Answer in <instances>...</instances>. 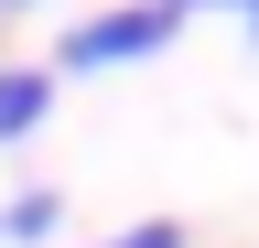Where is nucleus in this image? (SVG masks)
Returning a JSON list of instances; mask_svg holds the SVG:
<instances>
[{"label":"nucleus","mask_w":259,"mask_h":248,"mask_svg":"<svg viewBox=\"0 0 259 248\" xmlns=\"http://www.w3.org/2000/svg\"><path fill=\"white\" fill-rule=\"evenodd\" d=\"M184 33L173 0H119V11H87L76 33L54 43V76H108V65H151L162 43Z\"/></svg>","instance_id":"nucleus-1"},{"label":"nucleus","mask_w":259,"mask_h":248,"mask_svg":"<svg viewBox=\"0 0 259 248\" xmlns=\"http://www.w3.org/2000/svg\"><path fill=\"white\" fill-rule=\"evenodd\" d=\"M44 108H54V65H0V151L44 130Z\"/></svg>","instance_id":"nucleus-2"},{"label":"nucleus","mask_w":259,"mask_h":248,"mask_svg":"<svg viewBox=\"0 0 259 248\" xmlns=\"http://www.w3.org/2000/svg\"><path fill=\"white\" fill-rule=\"evenodd\" d=\"M65 227V194H44V183H22L11 205H0V248H44Z\"/></svg>","instance_id":"nucleus-3"},{"label":"nucleus","mask_w":259,"mask_h":248,"mask_svg":"<svg viewBox=\"0 0 259 248\" xmlns=\"http://www.w3.org/2000/svg\"><path fill=\"white\" fill-rule=\"evenodd\" d=\"M97 248H194L173 216H151V227H119V237H97Z\"/></svg>","instance_id":"nucleus-4"},{"label":"nucleus","mask_w":259,"mask_h":248,"mask_svg":"<svg viewBox=\"0 0 259 248\" xmlns=\"http://www.w3.org/2000/svg\"><path fill=\"white\" fill-rule=\"evenodd\" d=\"M173 11H184V22H194V11H238V0H173Z\"/></svg>","instance_id":"nucleus-5"},{"label":"nucleus","mask_w":259,"mask_h":248,"mask_svg":"<svg viewBox=\"0 0 259 248\" xmlns=\"http://www.w3.org/2000/svg\"><path fill=\"white\" fill-rule=\"evenodd\" d=\"M238 22H248V43H259V0H238Z\"/></svg>","instance_id":"nucleus-6"},{"label":"nucleus","mask_w":259,"mask_h":248,"mask_svg":"<svg viewBox=\"0 0 259 248\" xmlns=\"http://www.w3.org/2000/svg\"><path fill=\"white\" fill-rule=\"evenodd\" d=\"M0 11H44V0H0Z\"/></svg>","instance_id":"nucleus-7"}]
</instances>
